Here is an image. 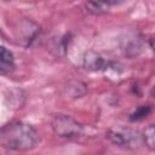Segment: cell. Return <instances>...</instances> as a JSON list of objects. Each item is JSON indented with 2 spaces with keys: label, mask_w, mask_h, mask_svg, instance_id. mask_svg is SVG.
<instances>
[{
  "label": "cell",
  "mask_w": 155,
  "mask_h": 155,
  "mask_svg": "<svg viewBox=\"0 0 155 155\" xmlns=\"http://www.w3.org/2000/svg\"><path fill=\"white\" fill-rule=\"evenodd\" d=\"M149 45H150L151 50L155 52V34H153V35L150 36V39H149Z\"/></svg>",
  "instance_id": "8fae6325"
},
{
  "label": "cell",
  "mask_w": 155,
  "mask_h": 155,
  "mask_svg": "<svg viewBox=\"0 0 155 155\" xmlns=\"http://www.w3.org/2000/svg\"><path fill=\"white\" fill-rule=\"evenodd\" d=\"M38 33H39V27L35 25V24L31 23V22L25 21V22L23 23L22 29L18 30V38H19L18 40H21V42L24 41V45L28 46V45H30V42L36 38ZM22 44H23V42H22Z\"/></svg>",
  "instance_id": "5b68a950"
},
{
  "label": "cell",
  "mask_w": 155,
  "mask_h": 155,
  "mask_svg": "<svg viewBox=\"0 0 155 155\" xmlns=\"http://www.w3.org/2000/svg\"><path fill=\"white\" fill-rule=\"evenodd\" d=\"M110 5H113V2H96V1H90V2H86L85 4L87 11L90 13H93V15H101V13L107 12V10H108V7Z\"/></svg>",
  "instance_id": "9c48e42d"
},
{
  "label": "cell",
  "mask_w": 155,
  "mask_h": 155,
  "mask_svg": "<svg viewBox=\"0 0 155 155\" xmlns=\"http://www.w3.org/2000/svg\"><path fill=\"white\" fill-rule=\"evenodd\" d=\"M107 137L110 139V142L121 148H137L143 142L142 136L136 130L122 126L110 128L107 133Z\"/></svg>",
  "instance_id": "3957f363"
},
{
  "label": "cell",
  "mask_w": 155,
  "mask_h": 155,
  "mask_svg": "<svg viewBox=\"0 0 155 155\" xmlns=\"http://www.w3.org/2000/svg\"><path fill=\"white\" fill-rule=\"evenodd\" d=\"M84 67L90 71H107L108 69L114 68L115 64L94 51H87L84 56Z\"/></svg>",
  "instance_id": "277c9868"
},
{
  "label": "cell",
  "mask_w": 155,
  "mask_h": 155,
  "mask_svg": "<svg viewBox=\"0 0 155 155\" xmlns=\"http://www.w3.org/2000/svg\"><path fill=\"white\" fill-rule=\"evenodd\" d=\"M15 68V58L11 51H8L6 47H1L0 52V71L1 74H7L12 71Z\"/></svg>",
  "instance_id": "8992f818"
},
{
  "label": "cell",
  "mask_w": 155,
  "mask_h": 155,
  "mask_svg": "<svg viewBox=\"0 0 155 155\" xmlns=\"http://www.w3.org/2000/svg\"><path fill=\"white\" fill-rule=\"evenodd\" d=\"M40 142L39 132L23 121H10L1 127L0 143L8 150L25 151L35 148Z\"/></svg>",
  "instance_id": "6da1fadb"
},
{
  "label": "cell",
  "mask_w": 155,
  "mask_h": 155,
  "mask_svg": "<svg viewBox=\"0 0 155 155\" xmlns=\"http://www.w3.org/2000/svg\"><path fill=\"white\" fill-rule=\"evenodd\" d=\"M143 143L147 145L148 149L155 151V124L149 125L142 133Z\"/></svg>",
  "instance_id": "ba28073f"
},
{
  "label": "cell",
  "mask_w": 155,
  "mask_h": 155,
  "mask_svg": "<svg viewBox=\"0 0 155 155\" xmlns=\"http://www.w3.org/2000/svg\"><path fill=\"white\" fill-rule=\"evenodd\" d=\"M52 131L62 138H78L82 133V125L69 115H56L51 121Z\"/></svg>",
  "instance_id": "7a4b0ae2"
},
{
  "label": "cell",
  "mask_w": 155,
  "mask_h": 155,
  "mask_svg": "<svg viewBox=\"0 0 155 155\" xmlns=\"http://www.w3.org/2000/svg\"><path fill=\"white\" fill-rule=\"evenodd\" d=\"M151 93H153V96H154V97H155V86H154V87H153V91H151Z\"/></svg>",
  "instance_id": "7c38bea8"
},
{
  "label": "cell",
  "mask_w": 155,
  "mask_h": 155,
  "mask_svg": "<svg viewBox=\"0 0 155 155\" xmlns=\"http://www.w3.org/2000/svg\"><path fill=\"white\" fill-rule=\"evenodd\" d=\"M150 111H151V108H150L149 105H140L139 108H137V109L130 115V120H131V121H139V120L144 119Z\"/></svg>",
  "instance_id": "30bf717a"
},
{
  "label": "cell",
  "mask_w": 155,
  "mask_h": 155,
  "mask_svg": "<svg viewBox=\"0 0 155 155\" xmlns=\"http://www.w3.org/2000/svg\"><path fill=\"white\" fill-rule=\"evenodd\" d=\"M122 50H124L125 54L128 57L138 56L139 52L143 50V41L140 40V38H137V36L128 38V39H126V42H125Z\"/></svg>",
  "instance_id": "52a82bcc"
}]
</instances>
